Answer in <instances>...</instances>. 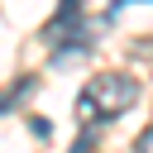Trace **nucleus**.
<instances>
[{
	"label": "nucleus",
	"mask_w": 153,
	"mask_h": 153,
	"mask_svg": "<svg viewBox=\"0 0 153 153\" xmlns=\"http://www.w3.org/2000/svg\"><path fill=\"white\" fill-rule=\"evenodd\" d=\"M134 100H139V81H134L129 72H96V76L81 86V96H76V120H81L86 129H105V124L120 120Z\"/></svg>",
	"instance_id": "1"
},
{
	"label": "nucleus",
	"mask_w": 153,
	"mask_h": 153,
	"mask_svg": "<svg viewBox=\"0 0 153 153\" xmlns=\"http://www.w3.org/2000/svg\"><path fill=\"white\" fill-rule=\"evenodd\" d=\"M48 48L57 57H72V53H86L91 48V33H86V19H81V0H62L57 14L48 19Z\"/></svg>",
	"instance_id": "2"
},
{
	"label": "nucleus",
	"mask_w": 153,
	"mask_h": 153,
	"mask_svg": "<svg viewBox=\"0 0 153 153\" xmlns=\"http://www.w3.org/2000/svg\"><path fill=\"white\" fill-rule=\"evenodd\" d=\"M134 148H139V153H153V124H148V129L139 134V143H134Z\"/></svg>",
	"instance_id": "3"
},
{
	"label": "nucleus",
	"mask_w": 153,
	"mask_h": 153,
	"mask_svg": "<svg viewBox=\"0 0 153 153\" xmlns=\"http://www.w3.org/2000/svg\"><path fill=\"white\" fill-rule=\"evenodd\" d=\"M124 5H139V0H120V5H115V10H124Z\"/></svg>",
	"instance_id": "4"
}]
</instances>
